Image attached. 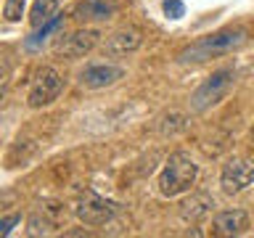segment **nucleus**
<instances>
[{
	"label": "nucleus",
	"mask_w": 254,
	"mask_h": 238,
	"mask_svg": "<svg viewBox=\"0 0 254 238\" xmlns=\"http://www.w3.org/2000/svg\"><path fill=\"white\" fill-rule=\"evenodd\" d=\"M246 40H249V29L246 27H225L220 32H212L206 37H198L196 43H190L186 51L178 53V63H201L217 56L238 51Z\"/></svg>",
	"instance_id": "obj_1"
},
{
	"label": "nucleus",
	"mask_w": 254,
	"mask_h": 238,
	"mask_svg": "<svg viewBox=\"0 0 254 238\" xmlns=\"http://www.w3.org/2000/svg\"><path fill=\"white\" fill-rule=\"evenodd\" d=\"M196 178H198V164L193 162V156L186 154V151H175L159 172L156 188L164 198H178L196 185Z\"/></svg>",
	"instance_id": "obj_2"
},
{
	"label": "nucleus",
	"mask_w": 254,
	"mask_h": 238,
	"mask_svg": "<svg viewBox=\"0 0 254 238\" xmlns=\"http://www.w3.org/2000/svg\"><path fill=\"white\" fill-rule=\"evenodd\" d=\"M233 85H236V69L214 71L212 77H206L204 82L193 90V95H190V109L201 114V111L217 106V103L225 98L230 90H233Z\"/></svg>",
	"instance_id": "obj_3"
},
{
	"label": "nucleus",
	"mask_w": 254,
	"mask_h": 238,
	"mask_svg": "<svg viewBox=\"0 0 254 238\" xmlns=\"http://www.w3.org/2000/svg\"><path fill=\"white\" fill-rule=\"evenodd\" d=\"M117 212H119V206L111 201V198H103L98 193H93V190H85L74 204L77 220L85 222V225H90V228H98V225L111 222L117 217Z\"/></svg>",
	"instance_id": "obj_4"
},
{
	"label": "nucleus",
	"mask_w": 254,
	"mask_h": 238,
	"mask_svg": "<svg viewBox=\"0 0 254 238\" xmlns=\"http://www.w3.org/2000/svg\"><path fill=\"white\" fill-rule=\"evenodd\" d=\"M61 87H64V77L59 74V69H53V66H40V69L35 71V79H32L29 93H27L29 109L51 106V103L61 95Z\"/></svg>",
	"instance_id": "obj_5"
},
{
	"label": "nucleus",
	"mask_w": 254,
	"mask_h": 238,
	"mask_svg": "<svg viewBox=\"0 0 254 238\" xmlns=\"http://www.w3.org/2000/svg\"><path fill=\"white\" fill-rule=\"evenodd\" d=\"M220 185L228 196L241 193L249 185H254V162H249V159H230V162H225V167L220 172Z\"/></svg>",
	"instance_id": "obj_6"
},
{
	"label": "nucleus",
	"mask_w": 254,
	"mask_h": 238,
	"mask_svg": "<svg viewBox=\"0 0 254 238\" xmlns=\"http://www.w3.org/2000/svg\"><path fill=\"white\" fill-rule=\"evenodd\" d=\"M101 40L98 29H74L69 35H59L56 40V53L66 56V59H82L85 53H90Z\"/></svg>",
	"instance_id": "obj_7"
},
{
	"label": "nucleus",
	"mask_w": 254,
	"mask_h": 238,
	"mask_svg": "<svg viewBox=\"0 0 254 238\" xmlns=\"http://www.w3.org/2000/svg\"><path fill=\"white\" fill-rule=\"evenodd\" d=\"M122 77H125V69L119 63H90L77 74V82L85 90H103V87L117 85Z\"/></svg>",
	"instance_id": "obj_8"
},
{
	"label": "nucleus",
	"mask_w": 254,
	"mask_h": 238,
	"mask_svg": "<svg viewBox=\"0 0 254 238\" xmlns=\"http://www.w3.org/2000/svg\"><path fill=\"white\" fill-rule=\"evenodd\" d=\"M246 230H249V214L244 209H225L212 217L214 236H241Z\"/></svg>",
	"instance_id": "obj_9"
},
{
	"label": "nucleus",
	"mask_w": 254,
	"mask_h": 238,
	"mask_svg": "<svg viewBox=\"0 0 254 238\" xmlns=\"http://www.w3.org/2000/svg\"><path fill=\"white\" fill-rule=\"evenodd\" d=\"M119 11L117 0H79L74 8L77 21H109L111 16Z\"/></svg>",
	"instance_id": "obj_10"
},
{
	"label": "nucleus",
	"mask_w": 254,
	"mask_h": 238,
	"mask_svg": "<svg viewBox=\"0 0 254 238\" xmlns=\"http://www.w3.org/2000/svg\"><path fill=\"white\" fill-rule=\"evenodd\" d=\"M140 43H143V35L138 29H119V32L106 37L103 53L106 56H130L140 48Z\"/></svg>",
	"instance_id": "obj_11"
},
{
	"label": "nucleus",
	"mask_w": 254,
	"mask_h": 238,
	"mask_svg": "<svg viewBox=\"0 0 254 238\" xmlns=\"http://www.w3.org/2000/svg\"><path fill=\"white\" fill-rule=\"evenodd\" d=\"M212 209H214V198L209 193H190V198L180 204V217L188 222H196L206 217V214H212Z\"/></svg>",
	"instance_id": "obj_12"
},
{
	"label": "nucleus",
	"mask_w": 254,
	"mask_h": 238,
	"mask_svg": "<svg viewBox=\"0 0 254 238\" xmlns=\"http://www.w3.org/2000/svg\"><path fill=\"white\" fill-rule=\"evenodd\" d=\"M56 16H59V0H35L32 13H29V24L32 27H43Z\"/></svg>",
	"instance_id": "obj_13"
},
{
	"label": "nucleus",
	"mask_w": 254,
	"mask_h": 238,
	"mask_svg": "<svg viewBox=\"0 0 254 238\" xmlns=\"http://www.w3.org/2000/svg\"><path fill=\"white\" fill-rule=\"evenodd\" d=\"M61 24H64V16H56V19H51L48 24H43V27H37L35 35L24 40V48H27V51H37V48L45 43V37L51 35V32H59L61 29Z\"/></svg>",
	"instance_id": "obj_14"
},
{
	"label": "nucleus",
	"mask_w": 254,
	"mask_h": 238,
	"mask_svg": "<svg viewBox=\"0 0 254 238\" xmlns=\"http://www.w3.org/2000/svg\"><path fill=\"white\" fill-rule=\"evenodd\" d=\"M56 225H59V222H56L51 214H43V209H40L27 220V233L29 236H48Z\"/></svg>",
	"instance_id": "obj_15"
},
{
	"label": "nucleus",
	"mask_w": 254,
	"mask_h": 238,
	"mask_svg": "<svg viewBox=\"0 0 254 238\" xmlns=\"http://www.w3.org/2000/svg\"><path fill=\"white\" fill-rule=\"evenodd\" d=\"M186 127H188L186 114H180V111H170V114H167V117L162 119L159 130H162V135H175V132L186 130Z\"/></svg>",
	"instance_id": "obj_16"
},
{
	"label": "nucleus",
	"mask_w": 254,
	"mask_h": 238,
	"mask_svg": "<svg viewBox=\"0 0 254 238\" xmlns=\"http://www.w3.org/2000/svg\"><path fill=\"white\" fill-rule=\"evenodd\" d=\"M24 3H27V0H5V3H3V19H5L8 24L21 21V16H24Z\"/></svg>",
	"instance_id": "obj_17"
},
{
	"label": "nucleus",
	"mask_w": 254,
	"mask_h": 238,
	"mask_svg": "<svg viewBox=\"0 0 254 238\" xmlns=\"http://www.w3.org/2000/svg\"><path fill=\"white\" fill-rule=\"evenodd\" d=\"M164 13H167V19H183L186 16V5L180 0H164Z\"/></svg>",
	"instance_id": "obj_18"
},
{
	"label": "nucleus",
	"mask_w": 254,
	"mask_h": 238,
	"mask_svg": "<svg viewBox=\"0 0 254 238\" xmlns=\"http://www.w3.org/2000/svg\"><path fill=\"white\" fill-rule=\"evenodd\" d=\"M21 222V214L13 212V214H5V217H0V236H8L11 230Z\"/></svg>",
	"instance_id": "obj_19"
}]
</instances>
